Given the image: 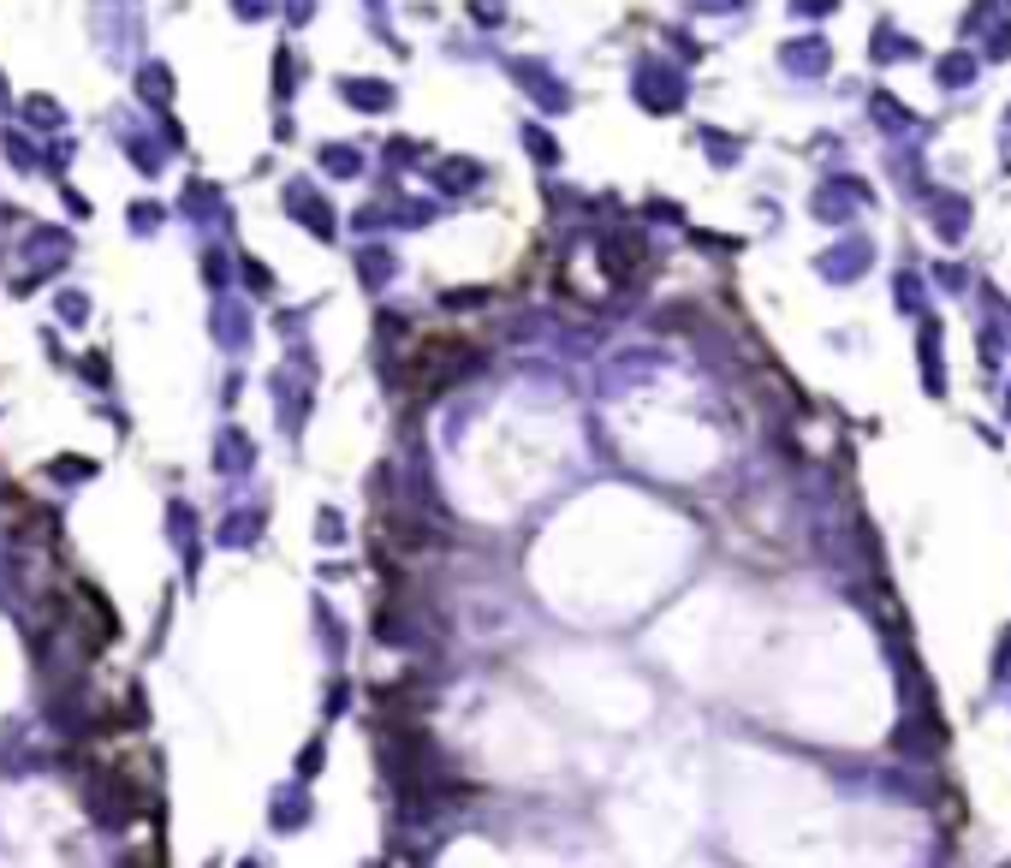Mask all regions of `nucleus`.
<instances>
[{"label":"nucleus","instance_id":"f257e3e1","mask_svg":"<svg viewBox=\"0 0 1011 868\" xmlns=\"http://www.w3.org/2000/svg\"><path fill=\"white\" fill-rule=\"evenodd\" d=\"M898 750L905 755H940L946 750V720H940V708H917L905 726H898Z\"/></svg>","mask_w":1011,"mask_h":868},{"label":"nucleus","instance_id":"f03ea898","mask_svg":"<svg viewBox=\"0 0 1011 868\" xmlns=\"http://www.w3.org/2000/svg\"><path fill=\"white\" fill-rule=\"evenodd\" d=\"M1006 672H1011V631H1006V643H1000V655H993V678L1006 684Z\"/></svg>","mask_w":1011,"mask_h":868},{"label":"nucleus","instance_id":"7ed1b4c3","mask_svg":"<svg viewBox=\"0 0 1011 868\" xmlns=\"http://www.w3.org/2000/svg\"><path fill=\"white\" fill-rule=\"evenodd\" d=\"M1000 868H1011V863H1000Z\"/></svg>","mask_w":1011,"mask_h":868}]
</instances>
